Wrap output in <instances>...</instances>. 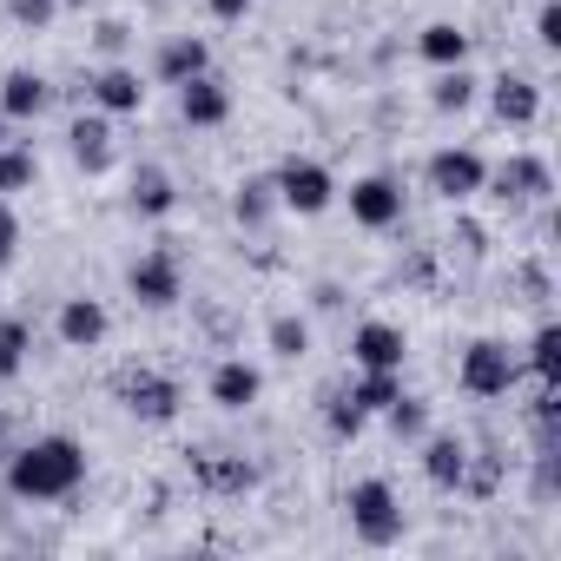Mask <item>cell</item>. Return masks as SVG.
<instances>
[{
  "mask_svg": "<svg viewBox=\"0 0 561 561\" xmlns=\"http://www.w3.org/2000/svg\"><path fill=\"white\" fill-rule=\"evenodd\" d=\"M47 106H54V87H47V73H34V67H8V73H0V119L34 126Z\"/></svg>",
  "mask_w": 561,
  "mask_h": 561,
  "instance_id": "cell-16",
  "label": "cell"
},
{
  "mask_svg": "<svg viewBox=\"0 0 561 561\" xmlns=\"http://www.w3.org/2000/svg\"><path fill=\"white\" fill-rule=\"evenodd\" d=\"M126 291H133V305H146V311H172V305L185 298V264H179V251H172V244L139 251V257L126 264Z\"/></svg>",
  "mask_w": 561,
  "mask_h": 561,
  "instance_id": "cell-5",
  "label": "cell"
},
{
  "mask_svg": "<svg viewBox=\"0 0 561 561\" xmlns=\"http://www.w3.org/2000/svg\"><path fill=\"white\" fill-rule=\"evenodd\" d=\"M126 205H133L139 218H165V211L179 205V185H172V172H165V165H139V172H133V192H126Z\"/></svg>",
  "mask_w": 561,
  "mask_h": 561,
  "instance_id": "cell-21",
  "label": "cell"
},
{
  "mask_svg": "<svg viewBox=\"0 0 561 561\" xmlns=\"http://www.w3.org/2000/svg\"><path fill=\"white\" fill-rule=\"evenodd\" d=\"M264 344H271V357L298 364V357L311 351V318H298V311H277V318L264 324Z\"/></svg>",
  "mask_w": 561,
  "mask_h": 561,
  "instance_id": "cell-27",
  "label": "cell"
},
{
  "mask_svg": "<svg viewBox=\"0 0 561 561\" xmlns=\"http://www.w3.org/2000/svg\"><path fill=\"white\" fill-rule=\"evenodd\" d=\"M416 449H423V476H430L436 489H462V469H469V443H462V436H436V430H430Z\"/></svg>",
  "mask_w": 561,
  "mask_h": 561,
  "instance_id": "cell-20",
  "label": "cell"
},
{
  "mask_svg": "<svg viewBox=\"0 0 561 561\" xmlns=\"http://www.w3.org/2000/svg\"><path fill=\"white\" fill-rule=\"evenodd\" d=\"M67 152H73V165L87 172V179H100V172H113V119L93 106V113H80L73 126H67Z\"/></svg>",
  "mask_w": 561,
  "mask_h": 561,
  "instance_id": "cell-17",
  "label": "cell"
},
{
  "mask_svg": "<svg viewBox=\"0 0 561 561\" xmlns=\"http://www.w3.org/2000/svg\"><path fill=\"white\" fill-rule=\"evenodd\" d=\"M119 403L139 416V423H179V410H185V390L172 383V377H159V370H126L119 377Z\"/></svg>",
  "mask_w": 561,
  "mask_h": 561,
  "instance_id": "cell-9",
  "label": "cell"
},
{
  "mask_svg": "<svg viewBox=\"0 0 561 561\" xmlns=\"http://www.w3.org/2000/svg\"><path fill=\"white\" fill-rule=\"evenodd\" d=\"M34 179H41V152L21 146V139H8V146H0V198L34 192Z\"/></svg>",
  "mask_w": 561,
  "mask_h": 561,
  "instance_id": "cell-25",
  "label": "cell"
},
{
  "mask_svg": "<svg viewBox=\"0 0 561 561\" xmlns=\"http://www.w3.org/2000/svg\"><path fill=\"white\" fill-rule=\"evenodd\" d=\"M27 351H34V324L27 318H0V383H14L27 370Z\"/></svg>",
  "mask_w": 561,
  "mask_h": 561,
  "instance_id": "cell-29",
  "label": "cell"
},
{
  "mask_svg": "<svg viewBox=\"0 0 561 561\" xmlns=\"http://www.w3.org/2000/svg\"><path fill=\"white\" fill-rule=\"evenodd\" d=\"M482 100H489V113H495L502 126H515V133H528V126L541 119V80H528V73H495V80L482 87Z\"/></svg>",
  "mask_w": 561,
  "mask_h": 561,
  "instance_id": "cell-11",
  "label": "cell"
},
{
  "mask_svg": "<svg viewBox=\"0 0 561 561\" xmlns=\"http://www.w3.org/2000/svg\"><path fill=\"white\" fill-rule=\"evenodd\" d=\"M456 383H462V397H476V403H502V397L522 383V357H515L502 337H476V344L462 351V364H456Z\"/></svg>",
  "mask_w": 561,
  "mask_h": 561,
  "instance_id": "cell-4",
  "label": "cell"
},
{
  "mask_svg": "<svg viewBox=\"0 0 561 561\" xmlns=\"http://www.w3.org/2000/svg\"><path fill=\"white\" fill-rule=\"evenodd\" d=\"M0 476H8V495L14 502H67L87 482V443L80 436H60V430L27 436V443H14L8 462H0Z\"/></svg>",
  "mask_w": 561,
  "mask_h": 561,
  "instance_id": "cell-1",
  "label": "cell"
},
{
  "mask_svg": "<svg viewBox=\"0 0 561 561\" xmlns=\"http://www.w3.org/2000/svg\"><path fill=\"white\" fill-rule=\"evenodd\" d=\"M205 397H211L225 416H238V410H251V403L264 397V370H257L251 357H218L211 377H205Z\"/></svg>",
  "mask_w": 561,
  "mask_h": 561,
  "instance_id": "cell-12",
  "label": "cell"
},
{
  "mask_svg": "<svg viewBox=\"0 0 561 561\" xmlns=\"http://www.w3.org/2000/svg\"><path fill=\"white\" fill-rule=\"evenodd\" d=\"M251 8H257V0H205V14H211V21H244Z\"/></svg>",
  "mask_w": 561,
  "mask_h": 561,
  "instance_id": "cell-35",
  "label": "cell"
},
{
  "mask_svg": "<svg viewBox=\"0 0 561 561\" xmlns=\"http://www.w3.org/2000/svg\"><path fill=\"white\" fill-rule=\"evenodd\" d=\"M482 192H495L502 205H541V198H554V165L541 152H508L502 165H489Z\"/></svg>",
  "mask_w": 561,
  "mask_h": 561,
  "instance_id": "cell-7",
  "label": "cell"
},
{
  "mask_svg": "<svg viewBox=\"0 0 561 561\" xmlns=\"http://www.w3.org/2000/svg\"><path fill=\"white\" fill-rule=\"evenodd\" d=\"M423 179H430V192H436L443 205H469V198H482V185H489V159H482L476 146H443V152H430Z\"/></svg>",
  "mask_w": 561,
  "mask_h": 561,
  "instance_id": "cell-6",
  "label": "cell"
},
{
  "mask_svg": "<svg viewBox=\"0 0 561 561\" xmlns=\"http://www.w3.org/2000/svg\"><path fill=\"white\" fill-rule=\"evenodd\" d=\"M351 364H357V370H403V364H410V337H403V324H390V318H364V324L351 331Z\"/></svg>",
  "mask_w": 561,
  "mask_h": 561,
  "instance_id": "cell-10",
  "label": "cell"
},
{
  "mask_svg": "<svg viewBox=\"0 0 561 561\" xmlns=\"http://www.w3.org/2000/svg\"><path fill=\"white\" fill-rule=\"evenodd\" d=\"M179 93V119L192 126V133H218L225 119H231V87L218 80V73H198V80H185V87H172Z\"/></svg>",
  "mask_w": 561,
  "mask_h": 561,
  "instance_id": "cell-15",
  "label": "cell"
},
{
  "mask_svg": "<svg viewBox=\"0 0 561 561\" xmlns=\"http://www.w3.org/2000/svg\"><path fill=\"white\" fill-rule=\"evenodd\" d=\"M198 73H211V41L205 34H165L159 54H152V80L159 87H185Z\"/></svg>",
  "mask_w": 561,
  "mask_h": 561,
  "instance_id": "cell-13",
  "label": "cell"
},
{
  "mask_svg": "<svg viewBox=\"0 0 561 561\" xmlns=\"http://www.w3.org/2000/svg\"><path fill=\"white\" fill-rule=\"evenodd\" d=\"M364 423H370V416L351 403V390H331V397H324V430H331L337 443H357V436H364Z\"/></svg>",
  "mask_w": 561,
  "mask_h": 561,
  "instance_id": "cell-31",
  "label": "cell"
},
{
  "mask_svg": "<svg viewBox=\"0 0 561 561\" xmlns=\"http://www.w3.org/2000/svg\"><path fill=\"white\" fill-rule=\"evenodd\" d=\"M60 8H87V0H60Z\"/></svg>",
  "mask_w": 561,
  "mask_h": 561,
  "instance_id": "cell-38",
  "label": "cell"
},
{
  "mask_svg": "<svg viewBox=\"0 0 561 561\" xmlns=\"http://www.w3.org/2000/svg\"><path fill=\"white\" fill-rule=\"evenodd\" d=\"M192 476H198V489H211V495H251V489H257V462L225 456V449L192 456Z\"/></svg>",
  "mask_w": 561,
  "mask_h": 561,
  "instance_id": "cell-19",
  "label": "cell"
},
{
  "mask_svg": "<svg viewBox=\"0 0 561 561\" xmlns=\"http://www.w3.org/2000/svg\"><path fill=\"white\" fill-rule=\"evenodd\" d=\"M21 238H27V225H21L14 198H0V271H8V264L21 257Z\"/></svg>",
  "mask_w": 561,
  "mask_h": 561,
  "instance_id": "cell-32",
  "label": "cell"
},
{
  "mask_svg": "<svg viewBox=\"0 0 561 561\" xmlns=\"http://www.w3.org/2000/svg\"><path fill=\"white\" fill-rule=\"evenodd\" d=\"M271 185H277V211H291V218H324L337 205V192H344L324 159H298V152L271 172Z\"/></svg>",
  "mask_w": 561,
  "mask_h": 561,
  "instance_id": "cell-2",
  "label": "cell"
},
{
  "mask_svg": "<svg viewBox=\"0 0 561 561\" xmlns=\"http://www.w3.org/2000/svg\"><path fill=\"white\" fill-rule=\"evenodd\" d=\"M126 34H133V27H119V21H106V27H100V47H106V54H119V47H126Z\"/></svg>",
  "mask_w": 561,
  "mask_h": 561,
  "instance_id": "cell-36",
  "label": "cell"
},
{
  "mask_svg": "<svg viewBox=\"0 0 561 561\" xmlns=\"http://www.w3.org/2000/svg\"><path fill=\"white\" fill-rule=\"evenodd\" d=\"M54 331H60V344H67V351H100V344H106V331H113V318H106V305H100V298H67V305H60V318H54Z\"/></svg>",
  "mask_w": 561,
  "mask_h": 561,
  "instance_id": "cell-18",
  "label": "cell"
},
{
  "mask_svg": "<svg viewBox=\"0 0 561 561\" xmlns=\"http://www.w3.org/2000/svg\"><path fill=\"white\" fill-rule=\"evenodd\" d=\"M8 14H14L21 27H47V21L60 14V0H8Z\"/></svg>",
  "mask_w": 561,
  "mask_h": 561,
  "instance_id": "cell-34",
  "label": "cell"
},
{
  "mask_svg": "<svg viewBox=\"0 0 561 561\" xmlns=\"http://www.w3.org/2000/svg\"><path fill=\"white\" fill-rule=\"evenodd\" d=\"M344 508H351V535H357L364 548H397V541H403V502H397V489H390L383 476L351 482Z\"/></svg>",
  "mask_w": 561,
  "mask_h": 561,
  "instance_id": "cell-3",
  "label": "cell"
},
{
  "mask_svg": "<svg viewBox=\"0 0 561 561\" xmlns=\"http://www.w3.org/2000/svg\"><path fill=\"white\" fill-rule=\"evenodd\" d=\"M397 397H403V370H357V383H351V403L364 416H383Z\"/></svg>",
  "mask_w": 561,
  "mask_h": 561,
  "instance_id": "cell-26",
  "label": "cell"
},
{
  "mask_svg": "<svg viewBox=\"0 0 561 561\" xmlns=\"http://www.w3.org/2000/svg\"><path fill=\"white\" fill-rule=\"evenodd\" d=\"M337 198L351 205V218H357L364 231L403 225V185H397L390 172H364V179H351V192H337Z\"/></svg>",
  "mask_w": 561,
  "mask_h": 561,
  "instance_id": "cell-8",
  "label": "cell"
},
{
  "mask_svg": "<svg viewBox=\"0 0 561 561\" xmlns=\"http://www.w3.org/2000/svg\"><path fill=\"white\" fill-rule=\"evenodd\" d=\"M416 54H423L430 67H462V60H469V34H462L456 21H430V27L416 34Z\"/></svg>",
  "mask_w": 561,
  "mask_h": 561,
  "instance_id": "cell-23",
  "label": "cell"
},
{
  "mask_svg": "<svg viewBox=\"0 0 561 561\" xmlns=\"http://www.w3.org/2000/svg\"><path fill=\"white\" fill-rule=\"evenodd\" d=\"M14 443H21V436H14V423H8V416H0V462H8V456H14Z\"/></svg>",
  "mask_w": 561,
  "mask_h": 561,
  "instance_id": "cell-37",
  "label": "cell"
},
{
  "mask_svg": "<svg viewBox=\"0 0 561 561\" xmlns=\"http://www.w3.org/2000/svg\"><path fill=\"white\" fill-rule=\"evenodd\" d=\"M482 100V80L469 73V60L462 67H436V80H430V106L436 113H469Z\"/></svg>",
  "mask_w": 561,
  "mask_h": 561,
  "instance_id": "cell-22",
  "label": "cell"
},
{
  "mask_svg": "<svg viewBox=\"0 0 561 561\" xmlns=\"http://www.w3.org/2000/svg\"><path fill=\"white\" fill-rule=\"evenodd\" d=\"M383 430H390L397 443H423V436H430V403L403 390V397H397V403L383 410Z\"/></svg>",
  "mask_w": 561,
  "mask_h": 561,
  "instance_id": "cell-30",
  "label": "cell"
},
{
  "mask_svg": "<svg viewBox=\"0 0 561 561\" xmlns=\"http://www.w3.org/2000/svg\"><path fill=\"white\" fill-rule=\"evenodd\" d=\"M522 370H528L535 383L561 390V324H535V337H528V357H522Z\"/></svg>",
  "mask_w": 561,
  "mask_h": 561,
  "instance_id": "cell-24",
  "label": "cell"
},
{
  "mask_svg": "<svg viewBox=\"0 0 561 561\" xmlns=\"http://www.w3.org/2000/svg\"><path fill=\"white\" fill-rule=\"evenodd\" d=\"M146 93H152V87L139 80V67H119V60L100 67L93 87H87V100H93L106 119H133V113H146Z\"/></svg>",
  "mask_w": 561,
  "mask_h": 561,
  "instance_id": "cell-14",
  "label": "cell"
},
{
  "mask_svg": "<svg viewBox=\"0 0 561 561\" xmlns=\"http://www.w3.org/2000/svg\"><path fill=\"white\" fill-rule=\"evenodd\" d=\"M535 41H541V54H561V0L535 8Z\"/></svg>",
  "mask_w": 561,
  "mask_h": 561,
  "instance_id": "cell-33",
  "label": "cell"
},
{
  "mask_svg": "<svg viewBox=\"0 0 561 561\" xmlns=\"http://www.w3.org/2000/svg\"><path fill=\"white\" fill-rule=\"evenodd\" d=\"M231 211H238V225H244V231L271 225V218H277V185H271V172H264V179H244V185H238V198H231Z\"/></svg>",
  "mask_w": 561,
  "mask_h": 561,
  "instance_id": "cell-28",
  "label": "cell"
}]
</instances>
